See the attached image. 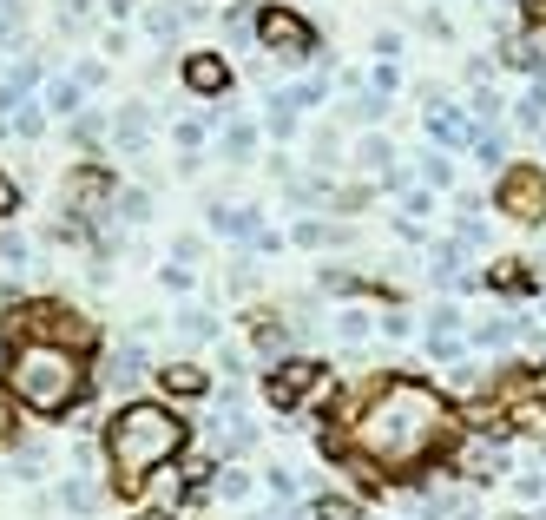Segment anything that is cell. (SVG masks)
Instances as JSON below:
<instances>
[{"label":"cell","instance_id":"1","mask_svg":"<svg viewBox=\"0 0 546 520\" xmlns=\"http://www.w3.org/2000/svg\"><path fill=\"white\" fill-rule=\"evenodd\" d=\"M454 442H461L454 395L422 376H382L362 395V409L349 415L343 435H329V428L316 435V448L329 461H343L356 474H389V481L428 474L435 461L454 455Z\"/></svg>","mask_w":546,"mask_h":520},{"label":"cell","instance_id":"2","mask_svg":"<svg viewBox=\"0 0 546 520\" xmlns=\"http://www.w3.org/2000/svg\"><path fill=\"white\" fill-rule=\"evenodd\" d=\"M185 448H191V422L178 415V402H119L99 428V455H106L119 501H139L145 481L158 468H172Z\"/></svg>","mask_w":546,"mask_h":520},{"label":"cell","instance_id":"3","mask_svg":"<svg viewBox=\"0 0 546 520\" xmlns=\"http://www.w3.org/2000/svg\"><path fill=\"white\" fill-rule=\"evenodd\" d=\"M0 382L14 389V402L27 415H47V422H60V415H73L86 395H93V369H86V356L66 343H47V336H14L7 343V369H0Z\"/></svg>","mask_w":546,"mask_h":520},{"label":"cell","instance_id":"4","mask_svg":"<svg viewBox=\"0 0 546 520\" xmlns=\"http://www.w3.org/2000/svg\"><path fill=\"white\" fill-rule=\"evenodd\" d=\"M0 336H7V343H14V336H47V343H66V349H79V356L99 343L93 316L66 310V303H53V297H40V303H14V310L0 316Z\"/></svg>","mask_w":546,"mask_h":520},{"label":"cell","instance_id":"5","mask_svg":"<svg viewBox=\"0 0 546 520\" xmlns=\"http://www.w3.org/2000/svg\"><path fill=\"white\" fill-rule=\"evenodd\" d=\"M66 211H73L79 231H106L112 218H119V178L99 172V165H79V172H66Z\"/></svg>","mask_w":546,"mask_h":520},{"label":"cell","instance_id":"6","mask_svg":"<svg viewBox=\"0 0 546 520\" xmlns=\"http://www.w3.org/2000/svg\"><path fill=\"white\" fill-rule=\"evenodd\" d=\"M323 389H336V382H329V369L316 363V356H277L270 376H264V402L277 415H297L303 395H323Z\"/></svg>","mask_w":546,"mask_h":520},{"label":"cell","instance_id":"7","mask_svg":"<svg viewBox=\"0 0 546 520\" xmlns=\"http://www.w3.org/2000/svg\"><path fill=\"white\" fill-rule=\"evenodd\" d=\"M257 47L277 53L283 66H310L316 60V27L290 7H257Z\"/></svg>","mask_w":546,"mask_h":520},{"label":"cell","instance_id":"8","mask_svg":"<svg viewBox=\"0 0 546 520\" xmlns=\"http://www.w3.org/2000/svg\"><path fill=\"white\" fill-rule=\"evenodd\" d=\"M494 211H507L514 224H546V178L540 165H507L494 178Z\"/></svg>","mask_w":546,"mask_h":520},{"label":"cell","instance_id":"9","mask_svg":"<svg viewBox=\"0 0 546 520\" xmlns=\"http://www.w3.org/2000/svg\"><path fill=\"white\" fill-rule=\"evenodd\" d=\"M448 461H454V474H461L468 488H494L500 474H514L507 468V435H461Z\"/></svg>","mask_w":546,"mask_h":520},{"label":"cell","instance_id":"10","mask_svg":"<svg viewBox=\"0 0 546 520\" xmlns=\"http://www.w3.org/2000/svg\"><path fill=\"white\" fill-rule=\"evenodd\" d=\"M145 376H158V369H152V349H145V336H125V343H112V349H106L99 389H112V395H132Z\"/></svg>","mask_w":546,"mask_h":520},{"label":"cell","instance_id":"11","mask_svg":"<svg viewBox=\"0 0 546 520\" xmlns=\"http://www.w3.org/2000/svg\"><path fill=\"white\" fill-rule=\"evenodd\" d=\"M422 126H428V139H435V145H474V119L461 106H448V99H435V93H428Z\"/></svg>","mask_w":546,"mask_h":520},{"label":"cell","instance_id":"12","mask_svg":"<svg viewBox=\"0 0 546 520\" xmlns=\"http://www.w3.org/2000/svg\"><path fill=\"white\" fill-rule=\"evenodd\" d=\"M112 145H119L125 158H145V152H152V112H145V106H119V112H112Z\"/></svg>","mask_w":546,"mask_h":520},{"label":"cell","instance_id":"13","mask_svg":"<svg viewBox=\"0 0 546 520\" xmlns=\"http://www.w3.org/2000/svg\"><path fill=\"white\" fill-rule=\"evenodd\" d=\"M185 86L198 99H224L231 93V66H224L218 53H185Z\"/></svg>","mask_w":546,"mask_h":520},{"label":"cell","instance_id":"14","mask_svg":"<svg viewBox=\"0 0 546 520\" xmlns=\"http://www.w3.org/2000/svg\"><path fill=\"white\" fill-rule=\"evenodd\" d=\"M158 389H165V402H198V395H211V369L165 363V369H158Z\"/></svg>","mask_w":546,"mask_h":520},{"label":"cell","instance_id":"15","mask_svg":"<svg viewBox=\"0 0 546 520\" xmlns=\"http://www.w3.org/2000/svg\"><path fill=\"white\" fill-rule=\"evenodd\" d=\"M204 224H211L218 237H237V244H250V237L264 231V218H257L250 205H218V198L204 205Z\"/></svg>","mask_w":546,"mask_h":520},{"label":"cell","instance_id":"16","mask_svg":"<svg viewBox=\"0 0 546 520\" xmlns=\"http://www.w3.org/2000/svg\"><path fill=\"white\" fill-rule=\"evenodd\" d=\"M461 257H468V244H461V237H435V244H428V270H435L448 290H474V277L461 270Z\"/></svg>","mask_w":546,"mask_h":520},{"label":"cell","instance_id":"17","mask_svg":"<svg viewBox=\"0 0 546 520\" xmlns=\"http://www.w3.org/2000/svg\"><path fill=\"white\" fill-rule=\"evenodd\" d=\"M500 60L520 66V73H533V79H546V53H540L533 33H507V40H500Z\"/></svg>","mask_w":546,"mask_h":520},{"label":"cell","instance_id":"18","mask_svg":"<svg viewBox=\"0 0 546 520\" xmlns=\"http://www.w3.org/2000/svg\"><path fill=\"white\" fill-rule=\"evenodd\" d=\"M218 152L231 158V165H250V152H257V126H250V119H224Z\"/></svg>","mask_w":546,"mask_h":520},{"label":"cell","instance_id":"19","mask_svg":"<svg viewBox=\"0 0 546 520\" xmlns=\"http://www.w3.org/2000/svg\"><path fill=\"white\" fill-rule=\"evenodd\" d=\"M270 99H283L290 112H310V106H323V99H329V79H323V73H310V79H297V86L270 93Z\"/></svg>","mask_w":546,"mask_h":520},{"label":"cell","instance_id":"20","mask_svg":"<svg viewBox=\"0 0 546 520\" xmlns=\"http://www.w3.org/2000/svg\"><path fill=\"white\" fill-rule=\"evenodd\" d=\"M79 99H86V86H79V79H47V99H40V106L47 112H60V119H79Z\"/></svg>","mask_w":546,"mask_h":520},{"label":"cell","instance_id":"21","mask_svg":"<svg viewBox=\"0 0 546 520\" xmlns=\"http://www.w3.org/2000/svg\"><path fill=\"white\" fill-rule=\"evenodd\" d=\"M468 152L481 158V165H487V172H494V178L507 172V139H500L494 126H474V145H468Z\"/></svg>","mask_w":546,"mask_h":520},{"label":"cell","instance_id":"22","mask_svg":"<svg viewBox=\"0 0 546 520\" xmlns=\"http://www.w3.org/2000/svg\"><path fill=\"white\" fill-rule=\"evenodd\" d=\"M250 343H257V356H283V349H290V323L257 316V323H250Z\"/></svg>","mask_w":546,"mask_h":520},{"label":"cell","instance_id":"23","mask_svg":"<svg viewBox=\"0 0 546 520\" xmlns=\"http://www.w3.org/2000/svg\"><path fill=\"white\" fill-rule=\"evenodd\" d=\"M53 501H60L66 514H93V507H99V488L86 481V474H66V488L53 494Z\"/></svg>","mask_w":546,"mask_h":520},{"label":"cell","instance_id":"24","mask_svg":"<svg viewBox=\"0 0 546 520\" xmlns=\"http://www.w3.org/2000/svg\"><path fill=\"white\" fill-rule=\"evenodd\" d=\"M514 119H520V126H527V132H540V126H546V79H533L527 93H520Z\"/></svg>","mask_w":546,"mask_h":520},{"label":"cell","instance_id":"25","mask_svg":"<svg viewBox=\"0 0 546 520\" xmlns=\"http://www.w3.org/2000/svg\"><path fill=\"white\" fill-rule=\"evenodd\" d=\"M178 336H185V343H211V336H218V323H211V310L185 303V310H178Z\"/></svg>","mask_w":546,"mask_h":520},{"label":"cell","instance_id":"26","mask_svg":"<svg viewBox=\"0 0 546 520\" xmlns=\"http://www.w3.org/2000/svg\"><path fill=\"white\" fill-rule=\"evenodd\" d=\"M310 520H362V507L349 494H316L310 501Z\"/></svg>","mask_w":546,"mask_h":520},{"label":"cell","instance_id":"27","mask_svg":"<svg viewBox=\"0 0 546 520\" xmlns=\"http://www.w3.org/2000/svg\"><path fill=\"white\" fill-rule=\"evenodd\" d=\"M40 474H47V448H40V442H20L14 448V481H40Z\"/></svg>","mask_w":546,"mask_h":520},{"label":"cell","instance_id":"28","mask_svg":"<svg viewBox=\"0 0 546 520\" xmlns=\"http://www.w3.org/2000/svg\"><path fill=\"white\" fill-rule=\"evenodd\" d=\"M264 132H277V139H297V119H303V112H290V106H283V99H264Z\"/></svg>","mask_w":546,"mask_h":520},{"label":"cell","instance_id":"29","mask_svg":"<svg viewBox=\"0 0 546 520\" xmlns=\"http://www.w3.org/2000/svg\"><path fill=\"white\" fill-rule=\"evenodd\" d=\"M119 218L125 224H145V218H152V191H139V185L119 191Z\"/></svg>","mask_w":546,"mask_h":520},{"label":"cell","instance_id":"30","mask_svg":"<svg viewBox=\"0 0 546 520\" xmlns=\"http://www.w3.org/2000/svg\"><path fill=\"white\" fill-rule=\"evenodd\" d=\"M468 119H474V126H494V119H500V93H494V86H481V93L468 99Z\"/></svg>","mask_w":546,"mask_h":520},{"label":"cell","instance_id":"31","mask_svg":"<svg viewBox=\"0 0 546 520\" xmlns=\"http://www.w3.org/2000/svg\"><path fill=\"white\" fill-rule=\"evenodd\" d=\"M422 185H428V191H448V185H454V165H448L441 152H428V158H422Z\"/></svg>","mask_w":546,"mask_h":520},{"label":"cell","instance_id":"32","mask_svg":"<svg viewBox=\"0 0 546 520\" xmlns=\"http://www.w3.org/2000/svg\"><path fill=\"white\" fill-rule=\"evenodd\" d=\"M40 126H47V106H33V99H27V106L14 112V132H20V139H40Z\"/></svg>","mask_w":546,"mask_h":520},{"label":"cell","instance_id":"33","mask_svg":"<svg viewBox=\"0 0 546 520\" xmlns=\"http://www.w3.org/2000/svg\"><path fill=\"white\" fill-rule=\"evenodd\" d=\"M99 132H106V119H99V112H79V119H73V145H86V152L99 145Z\"/></svg>","mask_w":546,"mask_h":520},{"label":"cell","instance_id":"34","mask_svg":"<svg viewBox=\"0 0 546 520\" xmlns=\"http://www.w3.org/2000/svg\"><path fill=\"white\" fill-rule=\"evenodd\" d=\"M211 494H224V501H244L250 494V474H237V468H218V488Z\"/></svg>","mask_w":546,"mask_h":520},{"label":"cell","instance_id":"35","mask_svg":"<svg viewBox=\"0 0 546 520\" xmlns=\"http://www.w3.org/2000/svg\"><path fill=\"white\" fill-rule=\"evenodd\" d=\"M27 237H14V231H0V264H14V270H27Z\"/></svg>","mask_w":546,"mask_h":520},{"label":"cell","instance_id":"36","mask_svg":"<svg viewBox=\"0 0 546 520\" xmlns=\"http://www.w3.org/2000/svg\"><path fill=\"white\" fill-rule=\"evenodd\" d=\"M428 356H435V363H461V336H435V330H428Z\"/></svg>","mask_w":546,"mask_h":520},{"label":"cell","instance_id":"37","mask_svg":"<svg viewBox=\"0 0 546 520\" xmlns=\"http://www.w3.org/2000/svg\"><path fill=\"white\" fill-rule=\"evenodd\" d=\"M336 336H343V343H362V336H369V316H362V310H343V316H336Z\"/></svg>","mask_w":546,"mask_h":520},{"label":"cell","instance_id":"38","mask_svg":"<svg viewBox=\"0 0 546 520\" xmlns=\"http://www.w3.org/2000/svg\"><path fill=\"white\" fill-rule=\"evenodd\" d=\"M297 244H303V251H323V244H329V224L323 218H303L297 224Z\"/></svg>","mask_w":546,"mask_h":520},{"label":"cell","instance_id":"39","mask_svg":"<svg viewBox=\"0 0 546 520\" xmlns=\"http://www.w3.org/2000/svg\"><path fill=\"white\" fill-rule=\"evenodd\" d=\"M264 481H270V494H277V501H297V474H290V468H270Z\"/></svg>","mask_w":546,"mask_h":520},{"label":"cell","instance_id":"40","mask_svg":"<svg viewBox=\"0 0 546 520\" xmlns=\"http://www.w3.org/2000/svg\"><path fill=\"white\" fill-rule=\"evenodd\" d=\"M14 415H20V402H14V389H7V382H0V442H7V435H14Z\"/></svg>","mask_w":546,"mask_h":520},{"label":"cell","instance_id":"41","mask_svg":"<svg viewBox=\"0 0 546 520\" xmlns=\"http://www.w3.org/2000/svg\"><path fill=\"white\" fill-rule=\"evenodd\" d=\"M14 211H20V185L0 172V218H14Z\"/></svg>","mask_w":546,"mask_h":520},{"label":"cell","instance_id":"42","mask_svg":"<svg viewBox=\"0 0 546 520\" xmlns=\"http://www.w3.org/2000/svg\"><path fill=\"white\" fill-rule=\"evenodd\" d=\"M158 284H165V290H191V270L185 264H165V270H158Z\"/></svg>","mask_w":546,"mask_h":520},{"label":"cell","instance_id":"43","mask_svg":"<svg viewBox=\"0 0 546 520\" xmlns=\"http://www.w3.org/2000/svg\"><path fill=\"white\" fill-rule=\"evenodd\" d=\"M514 494H520V501H540V494H546V474H520Z\"/></svg>","mask_w":546,"mask_h":520},{"label":"cell","instance_id":"44","mask_svg":"<svg viewBox=\"0 0 546 520\" xmlns=\"http://www.w3.org/2000/svg\"><path fill=\"white\" fill-rule=\"evenodd\" d=\"M198 251H204V237H191V231H185V237H178V244H172V257H178V264H191V257H198Z\"/></svg>","mask_w":546,"mask_h":520},{"label":"cell","instance_id":"45","mask_svg":"<svg viewBox=\"0 0 546 520\" xmlns=\"http://www.w3.org/2000/svg\"><path fill=\"white\" fill-rule=\"evenodd\" d=\"M375 53H382V60H402V33H375Z\"/></svg>","mask_w":546,"mask_h":520},{"label":"cell","instance_id":"46","mask_svg":"<svg viewBox=\"0 0 546 520\" xmlns=\"http://www.w3.org/2000/svg\"><path fill=\"white\" fill-rule=\"evenodd\" d=\"M178 145H185V152H198V145H204V126H198V119H185V126H178Z\"/></svg>","mask_w":546,"mask_h":520},{"label":"cell","instance_id":"47","mask_svg":"<svg viewBox=\"0 0 546 520\" xmlns=\"http://www.w3.org/2000/svg\"><path fill=\"white\" fill-rule=\"evenodd\" d=\"M73 79H79V86H86V93H93L99 79H106V66H99V60H86V66H79V73H73Z\"/></svg>","mask_w":546,"mask_h":520},{"label":"cell","instance_id":"48","mask_svg":"<svg viewBox=\"0 0 546 520\" xmlns=\"http://www.w3.org/2000/svg\"><path fill=\"white\" fill-rule=\"evenodd\" d=\"M106 14H112V20H125V14H132V0H106Z\"/></svg>","mask_w":546,"mask_h":520},{"label":"cell","instance_id":"49","mask_svg":"<svg viewBox=\"0 0 546 520\" xmlns=\"http://www.w3.org/2000/svg\"><path fill=\"white\" fill-rule=\"evenodd\" d=\"M145 520H178V514H165V507H158V514H145Z\"/></svg>","mask_w":546,"mask_h":520},{"label":"cell","instance_id":"50","mask_svg":"<svg viewBox=\"0 0 546 520\" xmlns=\"http://www.w3.org/2000/svg\"><path fill=\"white\" fill-rule=\"evenodd\" d=\"M500 520H533V514H500Z\"/></svg>","mask_w":546,"mask_h":520},{"label":"cell","instance_id":"51","mask_svg":"<svg viewBox=\"0 0 546 520\" xmlns=\"http://www.w3.org/2000/svg\"><path fill=\"white\" fill-rule=\"evenodd\" d=\"M533 14H546V0H533Z\"/></svg>","mask_w":546,"mask_h":520},{"label":"cell","instance_id":"52","mask_svg":"<svg viewBox=\"0 0 546 520\" xmlns=\"http://www.w3.org/2000/svg\"><path fill=\"white\" fill-rule=\"evenodd\" d=\"M540 316H546V290H540Z\"/></svg>","mask_w":546,"mask_h":520},{"label":"cell","instance_id":"53","mask_svg":"<svg viewBox=\"0 0 546 520\" xmlns=\"http://www.w3.org/2000/svg\"><path fill=\"white\" fill-rule=\"evenodd\" d=\"M540 139H546V126H540Z\"/></svg>","mask_w":546,"mask_h":520}]
</instances>
